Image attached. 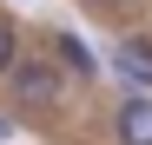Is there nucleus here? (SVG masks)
<instances>
[{
    "mask_svg": "<svg viewBox=\"0 0 152 145\" xmlns=\"http://www.w3.org/2000/svg\"><path fill=\"white\" fill-rule=\"evenodd\" d=\"M113 72H119L132 92H152V46H145V40H119V46H113Z\"/></svg>",
    "mask_w": 152,
    "mask_h": 145,
    "instance_id": "2",
    "label": "nucleus"
},
{
    "mask_svg": "<svg viewBox=\"0 0 152 145\" xmlns=\"http://www.w3.org/2000/svg\"><path fill=\"white\" fill-rule=\"evenodd\" d=\"M7 132H13V125H7V119H0V138H7Z\"/></svg>",
    "mask_w": 152,
    "mask_h": 145,
    "instance_id": "6",
    "label": "nucleus"
},
{
    "mask_svg": "<svg viewBox=\"0 0 152 145\" xmlns=\"http://www.w3.org/2000/svg\"><path fill=\"white\" fill-rule=\"evenodd\" d=\"M53 59L73 72V79H93V72H99V59L86 53V40H80V33H53Z\"/></svg>",
    "mask_w": 152,
    "mask_h": 145,
    "instance_id": "4",
    "label": "nucleus"
},
{
    "mask_svg": "<svg viewBox=\"0 0 152 145\" xmlns=\"http://www.w3.org/2000/svg\"><path fill=\"white\" fill-rule=\"evenodd\" d=\"M113 132H119V145H152V99H145V92H132V99L119 106Z\"/></svg>",
    "mask_w": 152,
    "mask_h": 145,
    "instance_id": "3",
    "label": "nucleus"
},
{
    "mask_svg": "<svg viewBox=\"0 0 152 145\" xmlns=\"http://www.w3.org/2000/svg\"><path fill=\"white\" fill-rule=\"evenodd\" d=\"M20 59V27H13V20H0V72H7Z\"/></svg>",
    "mask_w": 152,
    "mask_h": 145,
    "instance_id": "5",
    "label": "nucleus"
},
{
    "mask_svg": "<svg viewBox=\"0 0 152 145\" xmlns=\"http://www.w3.org/2000/svg\"><path fill=\"white\" fill-rule=\"evenodd\" d=\"M60 59H27L20 53L13 66H7V79H13V99L27 106V112H53L60 99H66V79H60Z\"/></svg>",
    "mask_w": 152,
    "mask_h": 145,
    "instance_id": "1",
    "label": "nucleus"
}]
</instances>
